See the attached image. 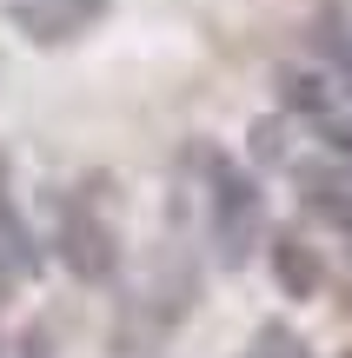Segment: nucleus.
Here are the masks:
<instances>
[{
	"label": "nucleus",
	"mask_w": 352,
	"mask_h": 358,
	"mask_svg": "<svg viewBox=\"0 0 352 358\" xmlns=\"http://www.w3.org/2000/svg\"><path fill=\"white\" fill-rule=\"evenodd\" d=\"M346 358H352V352H346Z\"/></svg>",
	"instance_id": "11"
},
{
	"label": "nucleus",
	"mask_w": 352,
	"mask_h": 358,
	"mask_svg": "<svg viewBox=\"0 0 352 358\" xmlns=\"http://www.w3.org/2000/svg\"><path fill=\"white\" fill-rule=\"evenodd\" d=\"M13 285H20V272H13L7 259H0V306H7V292H13Z\"/></svg>",
	"instance_id": "9"
},
{
	"label": "nucleus",
	"mask_w": 352,
	"mask_h": 358,
	"mask_svg": "<svg viewBox=\"0 0 352 358\" xmlns=\"http://www.w3.org/2000/svg\"><path fill=\"white\" fill-rule=\"evenodd\" d=\"M313 47L326 53V66L339 73V87L352 93V20H346V7H319V20H313Z\"/></svg>",
	"instance_id": "5"
},
{
	"label": "nucleus",
	"mask_w": 352,
	"mask_h": 358,
	"mask_svg": "<svg viewBox=\"0 0 352 358\" xmlns=\"http://www.w3.org/2000/svg\"><path fill=\"white\" fill-rule=\"evenodd\" d=\"M27 358H40V345H34V338H27Z\"/></svg>",
	"instance_id": "10"
},
{
	"label": "nucleus",
	"mask_w": 352,
	"mask_h": 358,
	"mask_svg": "<svg viewBox=\"0 0 352 358\" xmlns=\"http://www.w3.org/2000/svg\"><path fill=\"white\" fill-rule=\"evenodd\" d=\"M0 219H13V166H7V153H0Z\"/></svg>",
	"instance_id": "8"
},
{
	"label": "nucleus",
	"mask_w": 352,
	"mask_h": 358,
	"mask_svg": "<svg viewBox=\"0 0 352 358\" xmlns=\"http://www.w3.org/2000/svg\"><path fill=\"white\" fill-rule=\"evenodd\" d=\"M266 259H273V285L286 299H313L319 285H326V266H319V245L306 239L300 226H279L273 245H266Z\"/></svg>",
	"instance_id": "4"
},
{
	"label": "nucleus",
	"mask_w": 352,
	"mask_h": 358,
	"mask_svg": "<svg viewBox=\"0 0 352 358\" xmlns=\"http://www.w3.org/2000/svg\"><path fill=\"white\" fill-rule=\"evenodd\" d=\"M199 166H206V232L220 245V266H239L266 232V192L220 146H199Z\"/></svg>",
	"instance_id": "1"
},
{
	"label": "nucleus",
	"mask_w": 352,
	"mask_h": 358,
	"mask_svg": "<svg viewBox=\"0 0 352 358\" xmlns=\"http://www.w3.org/2000/svg\"><path fill=\"white\" fill-rule=\"evenodd\" d=\"M273 87H279V106H293V113L326 120V106H332L326 80H319V73H300V66H279V73H273Z\"/></svg>",
	"instance_id": "6"
},
{
	"label": "nucleus",
	"mask_w": 352,
	"mask_h": 358,
	"mask_svg": "<svg viewBox=\"0 0 352 358\" xmlns=\"http://www.w3.org/2000/svg\"><path fill=\"white\" fill-rule=\"evenodd\" d=\"M113 13V0H7V27L27 47H73Z\"/></svg>",
	"instance_id": "3"
},
{
	"label": "nucleus",
	"mask_w": 352,
	"mask_h": 358,
	"mask_svg": "<svg viewBox=\"0 0 352 358\" xmlns=\"http://www.w3.org/2000/svg\"><path fill=\"white\" fill-rule=\"evenodd\" d=\"M60 259H66V272L73 279H87V285H106L120 272V226L106 219V199L93 186H80L73 199L60 206Z\"/></svg>",
	"instance_id": "2"
},
{
	"label": "nucleus",
	"mask_w": 352,
	"mask_h": 358,
	"mask_svg": "<svg viewBox=\"0 0 352 358\" xmlns=\"http://www.w3.org/2000/svg\"><path fill=\"white\" fill-rule=\"evenodd\" d=\"M260 358H313V352L300 345V332H293V325L266 319V325H260Z\"/></svg>",
	"instance_id": "7"
}]
</instances>
